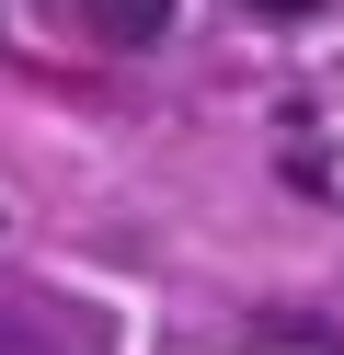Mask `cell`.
<instances>
[{
	"label": "cell",
	"instance_id": "6da1fadb",
	"mask_svg": "<svg viewBox=\"0 0 344 355\" xmlns=\"http://www.w3.org/2000/svg\"><path fill=\"white\" fill-rule=\"evenodd\" d=\"M0 355H92V321L69 298H0Z\"/></svg>",
	"mask_w": 344,
	"mask_h": 355
},
{
	"label": "cell",
	"instance_id": "7a4b0ae2",
	"mask_svg": "<svg viewBox=\"0 0 344 355\" xmlns=\"http://www.w3.org/2000/svg\"><path fill=\"white\" fill-rule=\"evenodd\" d=\"M81 24L104 35V46H161V35H172V0H81Z\"/></svg>",
	"mask_w": 344,
	"mask_h": 355
},
{
	"label": "cell",
	"instance_id": "3957f363",
	"mask_svg": "<svg viewBox=\"0 0 344 355\" xmlns=\"http://www.w3.org/2000/svg\"><path fill=\"white\" fill-rule=\"evenodd\" d=\"M264 12H298V0H264Z\"/></svg>",
	"mask_w": 344,
	"mask_h": 355
}]
</instances>
